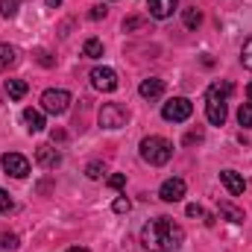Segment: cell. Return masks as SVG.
Returning <instances> with one entry per match:
<instances>
[{"instance_id":"obj_1","label":"cell","mask_w":252,"mask_h":252,"mask_svg":"<svg viewBox=\"0 0 252 252\" xmlns=\"http://www.w3.org/2000/svg\"><path fill=\"white\" fill-rule=\"evenodd\" d=\"M185 244V232L170 217H156L141 229V247L147 252H176Z\"/></svg>"},{"instance_id":"obj_2","label":"cell","mask_w":252,"mask_h":252,"mask_svg":"<svg viewBox=\"0 0 252 252\" xmlns=\"http://www.w3.org/2000/svg\"><path fill=\"white\" fill-rule=\"evenodd\" d=\"M232 82H214V85H208V91H205V118H208V124L211 126H223L226 124V100L232 97Z\"/></svg>"},{"instance_id":"obj_3","label":"cell","mask_w":252,"mask_h":252,"mask_svg":"<svg viewBox=\"0 0 252 252\" xmlns=\"http://www.w3.org/2000/svg\"><path fill=\"white\" fill-rule=\"evenodd\" d=\"M170 156H173V144H170L167 138H161V135H150V138L141 141V158H144L147 164L161 167V164L170 161Z\"/></svg>"},{"instance_id":"obj_4","label":"cell","mask_w":252,"mask_h":252,"mask_svg":"<svg viewBox=\"0 0 252 252\" xmlns=\"http://www.w3.org/2000/svg\"><path fill=\"white\" fill-rule=\"evenodd\" d=\"M190 115H193V106H190L188 97H173L161 106V118L167 124H185Z\"/></svg>"},{"instance_id":"obj_5","label":"cell","mask_w":252,"mask_h":252,"mask_svg":"<svg viewBox=\"0 0 252 252\" xmlns=\"http://www.w3.org/2000/svg\"><path fill=\"white\" fill-rule=\"evenodd\" d=\"M41 109L47 115H64L70 109V91H64V88H47L41 94Z\"/></svg>"},{"instance_id":"obj_6","label":"cell","mask_w":252,"mask_h":252,"mask_svg":"<svg viewBox=\"0 0 252 252\" xmlns=\"http://www.w3.org/2000/svg\"><path fill=\"white\" fill-rule=\"evenodd\" d=\"M126 121H129L126 106H121V103H103V109H100V126L103 129H121V126H126Z\"/></svg>"},{"instance_id":"obj_7","label":"cell","mask_w":252,"mask_h":252,"mask_svg":"<svg viewBox=\"0 0 252 252\" xmlns=\"http://www.w3.org/2000/svg\"><path fill=\"white\" fill-rule=\"evenodd\" d=\"M91 85H94L97 91H106V94H109V91H115L121 82H118V73L103 64V67H94V70H91Z\"/></svg>"},{"instance_id":"obj_8","label":"cell","mask_w":252,"mask_h":252,"mask_svg":"<svg viewBox=\"0 0 252 252\" xmlns=\"http://www.w3.org/2000/svg\"><path fill=\"white\" fill-rule=\"evenodd\" d=\"M0 164H3V170H6L9 176H15V179L30 176V161H27L21 153H6V156L0 158Z\"/></svg>"},{"instance_id":"obj_9","label":"cell","mask_w":252,"mask_h":252,"mask_svg":"<svg viewBox=\"0 0 252 252\" xmlns=\"http://www.w3.org/2000/svg\"><path fill=\"white\" fill-rule=\"evenodd\" d=\"M185 179H179V176H173V179H164L161 182V188H158V196L164 199V202H179L182 196H185Z\"/></svg>"},{"instance_id":"obj_10","label":"cell","mask_w":252,"mask_h":252,"mask_svg":"<svg viewBox=\"0 0 252 252\" xmlns=\"http://www.w3.org/2000/svg\"><path fill=\"white\" fill-rule=\"evenodd\" d=\"M35 161H38L44 170H56V167L62 164V153L44 144V147H38V150H35Z\"/></svg>"},{"instance_id":"obj_11","label":"cell","mask_w":252,"mask_h":252,"mask_svg":"<svg viewBox=\"0 0 252 252\" xmlns=\"http://www.w3.org/2000/svg\"><path fill=\"white\" fill-rule=\"evenodd\" d=\"M220 182H223V188L229 190L232 196H244V190H247V182H244V176L238 170H223Z\"/></svg>"},{"instance_id":"obj_12","label":"cell","mask_w":252,"mask_h":252,"mask_svg":"<svg viewBox=\"0 0 252 252\" xmlns=\"http://www.w3.org/2000/svg\"><path fill=\"white\" fill-rule=\"evenodd\" d=\"M176 6H179V0H147L150 15H153V18H158V21L170 18V15L176 12Z\"/></svg>"},{"instance_id":"obj_13","label":"cell","mask_w":252,"mask_h":252,"mask_svg":"<svg viewBox=\"0 0 252 252\" xmlns=\"http://www.w3.org/2000/svg\"><path fill=\"white\" fill-rule=\"evenodd\" d=\"M138 94H141L144 100H158V97L164 94V79H156V76L144 79L141 88H138Z\"/></svg>"},{"instance_id":"obj_14","label":"cell","mask_w":252,"mask_h":252,"mask_svg":"<svg viewBox=\"0 0 252 252\" xmlns=\"http://www.w3.org/2000/svg\"><path fill=\"white\" fill-rule=\"evenodd\" d=\"M24 124H27V129L30 132H41L44 129V115L38 112V109H24Z\"/></svg>"},{"instance_id":"obj_15","label":"cell","mask_w":252,"mask_h":252,"mask_svg":"<svg viewBox=\"0 0 252 252\" xmlns=\"http://www.w3.org/2000/svg\"><path fill=\"white\" fill-rule=\"evenodd\" d=\"M15 62H18V50H15L12 44H0V70L12 67Z\"/></svg>"},{"instance_id":"obj_16","label":"cell","mask_w":252,"mask_h":252,"mask_svg":"<svg viewBox=\"0 0 252 252\" xmlns=\"http://www.w3.org/2000/svg\"><path fill=\"white\" fill-rule=\"evenodd\" d=\"M82 56H88V59H100V56H103V41H100V38H88V41L82 44Z\"/></svg>"},{"instance_id":"obj_17","label":"cell","mask_w":252,"mask_h":252,"mask_svg":"<svg viewBox=\"0 0 252 252\" xmlns=\"http://www.w3.org/2000/svg\"><path fill=\"white\" fill-rule=\"evenodd\" d=\"M6 94H9L12 100H21V97L27 94V82H24V79H6Z\"/></svg>"},{"instance_id":"obj_18","label":"cell","mask_w":252,"mask_h":252,"mask_svg":"<svg viewBox=\"0 0 252 252\" xmlns=\"http://www.w3.org/2000/svg\"><path fill=\"white\" fill-rule=\"evenodd\" d=\"M182 21H185V27H188V30H196V27L202 24V12L190 6V9H185V12H182Z\"/></svg>"},{"instance_id":"obj_19","label":"cell","mask_w":252,"mask_h":252,"mask_svg":"<svg viewBox=\"0 0 252 252\" xmlns=\"http://www.w3.org/2000/svg\"><path fill=\"white\" fill-rule=\"evenodd\" d=\"M220 214H226L232 223H244L247 217H244V211H238L235 205H229V202H220Z\"/></svg>"},{"instance_id":"obj_20","label":"cell","mask_w":252,"mask_h":252,"mask_svg":"<svg viewBox=\"0 0 252 252\" xmlns=\"http://www.w3.org/2000/svg\"><path fill=\"white\" fill-rule=\"evenodd\" d=\"M238 124L241 126H252V103H244L238 109Z\"/></svg>"},{"instance_id":"obj_21","label":"cell","mask_w":252,"mask_h":252,"mask_svg":"<svg viewBox=\"0 0 252 252\" xmlns=\"http://www.w3.org/2000/svg\"><path fill=\"white\" fill-rule=\"evenodd\" d=\"M18 6H21V0H0V15L3 18H12L18 12Z\"/></svg>"},{"instance_id":"obj_22","label":"cell","mask_w":252,"mask_h":252,"mask_svg":"<svg viewBox=\"0 0 252 252\" xmlns=\"http://www.w3.org/2000/svg\"><path fill=\"white\" fill-rule=\"evenodd\" d=\"M241 62H244V67L252 70V38H247L244 47H241Z\"/></svg>"},{"instance_id":"obj_23","label":"cell","mask_w":252,"mask_h":252,"mask_svg":"<svg viewBox=\"0 0 252 252\" xmlns=\"http://www.w3.org/2000/svg\"><path fill=\"white\" fill-rule=\"evenodd\" d=\"M103 173H106V167H103L100 161H91V164L85 167V176H88V179H100Z\"/></svg>"},{"instance_id":"obj_24","label":"cell","mask_w":252,"mask_h":252,"mask_svg":"<svg viewBox=\"0 0 252 252\" xmlns=\"http://www.w3.org/2000/svg\"><path fill=\"white\" fill-rule=\"evenodd\" d=\"M0 247H3V250H18V235L6 232V235L0 238Z\"/></svg>"},{"instance_id":"obj_25","label":"cell","mask_w":252,"mask_h":252,"mask_svg":"<svg viewBox=\"0 0 252 252\" xmlns=\"http://www.w3.org/2000/svg\"><path fill=\"white\" fill-rule=\"evenodd\" d=\"M112 208H115V211H118V214H126V211H129V208H132V202H129V199H126V196H118V199H115V205H112Z\"/></svg>"},{"instance_id":"obj_26","label":"cell","mask_w":252,"mask_h":252,"mask_svg":"<svg viewBox=\"0 0 252 252\" xmlns=\"http://www.w3.org/2000/svg\"><path fill=\"white\" fill-rule=\"evenodd\" d=\"M6 211H12V196L0 188V214H6Z\"/></svg>"},{"instance_id":"obj_27","label":"cell","mask_w":252,"mask_h":252,"mask_svg":"<svg viewBox=\"0 0 252 252\" xmlns=\"http://www.w3.org/2000/svg\"><path fill=\"white\" fill-rule=\"evenodd\" d=\"M124 185H126V176H124V173H115V176H109V188L121 190Z\"/></svg>"},{"instance_id":"obj_28","label":"cell","mask_w":252,"mask_h":252,"mask_svg":"<svg viewBox=\"0 0 252 252\" xmlns=\"http://www.w3.org/2000/svg\"><path fill=\"white\" fill-rule=\"evenodd\" d=\"M138 27H147V21H144V18H129V21H124L126 32H129V30H138Z\"/></svg>"},{"instance_id":"obj_29","label":"cell","mask_w":252,"mask_h":252,"mask_svg":"<svg viewBox=\"0 0 252 252\" xmlns=\"http://www.w3.org/2000/svg\"><path fill=\"white\" fill-rule=\"evenodd\" d=\"M88 18H91V21H100V18H106V6H94V9L88 12Z\"/></svg>"},{"instance_id":"obj_30","label":"cell","mask_w":252,"mask_h":252,"mask_svg":"<svg viewBox=\"0 0 252 252\" xmlns=\"http://www.w3.org/2000/svg\"><path fill=\"white\" fill-rule=\"evenodd\" d=\"M38 62H41V64H53V59H50V53H44V50H38Z\"/></svg>"},{"instance_id":"obj_31","label":"cell","mask_w":252,"mask_h":252,"mask_svg":"<svg viewBox=\"0 0 252 252\" xmlns=\"http://www.w3.org/2000/svg\"><path fill=\"white\" fill-rule=\"evenodd\" d=\"M188 217H202V208L199 205H188Z\"/></svg>"},{"instance_id":"obj_32","label":"cell","mask_w":252,"mask_h":252,"mask_svg":"<svg viewBox=\"0 0 252 252\" xmlns=\"http://www.w3.org/2000/svg\"><path fill=\"white\" fill-rule=\"evenodd\" d=\"M193 141H202V132H190L188 138H185V144H193Z\"/></svg>"},{"instance_id":"obj_33","label":"cell","mask_w":252,"mask_h":252,"mask_svg":"<svg viewBox=\"0 0 252 252\" xmlns=\"http://www.w3.org/2000/svg\"><path fill=\"white\" fill-rule=\"evenodd\" d=\"M44 3H47L50 9H56V6H62V0H44Z\"/></svg>"},{"instance_id":"obj_34","label":"cell","mask_w":252,"mask_h":252,"mask_svg":"<svg viewBox=\"0 0 252 252\" xmlns=\"http://www.w3.org/2000/svg\"><path fill=\"white\" fill-rule=\"evenodd\" d=\"M67 252H88V250H85V247H70Z\"/></svg>"},{"instance_id":"obj_35","label":"cell","mask_w":252,"mask_h":252,"mask_svg":"<svg viewBox=\"0 0 252 252\" xmlns=\"http://www.w3.org/2000/svg\"><path fill=\"white\" fill-rule=\"evenodd\" d=\"M247 97H250V103H252V82H250V88H247Z\"/></svg>"}]
</instances>
